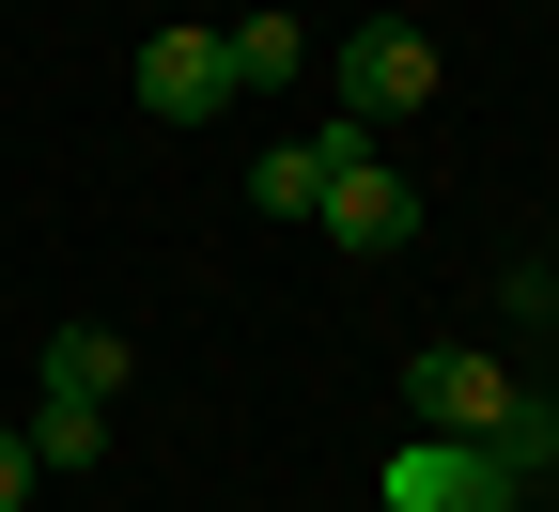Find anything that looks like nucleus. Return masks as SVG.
I'll return each instance as SVG.
<instances>
[{
  "instance_id": "obj_3",
  "label": "nucleus",
  "mask_w": 559,
  "mask_h": 512,
  "mask_svg": "<svg viewBox=\"0 0 559 512\" xmlns=\"http://www.w3.org/2000/svg\"><path fill=\"white\" fill-rule=\"evenodd\" d=\"M513 451H481V434H404L389 451V512H513Z\"/></svg>"
},
{
  "instance_id": "obj_5",
  "label": "nucleus",
  "mask_w": 559,
  "mask_h": 512,
  "mask_svg": "<svg viewBox=\"0 0 559 512\" xmlns=\"http://www.w3.org/2000/svg\"><path fill=\"white\" fill-rule=\"evenodd\" d=\"M140 109H156V124H218V109H234L218 32H156V47H140Z\"/></svg>"
},
{
  "instance_id": "obj_7",
  "label": "nucleus",
  "mask_w": 559,
  "mask_h": 512,
  "mask_svg": "<svg viewBox=\"0 0 559 512\" xmlns=\"http://www.w3.org/2000/svg\"><path fill=\"white\" fill-rule=\"evenodd\" d=\"M249 202L264 217H311L326 202V140H264V156H249Z\"/></svg>"
},
{
  "instance_id": "obj_11",
  "label": "nucleus",
  "mask_w": 559,
  "mask_h": 512,
  "mask_svg": "<svg viewBox=\"0 0 559 512\" xmlns=\"http://www.w3.org/2000/svg\"><path fill=\"white\" fill-rule=\"evenodd\" d=\"M528 419H544V451H559V389H528Z\"/></svg>"
},
{
  "instance_id": "obj_1",
  "label": "nucleus",
  "mask_w": 559,
  "mask_h": 512,
  "mask_svg": "<svg viewBox=\"0 0 559 512\" xmlns=\"http://www.w3.org/2000/svg\"><path fill=\"white\" fill-rule=\"evenodd\" d=\"M311 234H326V249H358V264H389V249L419 234V187L373 156L358 124H326V202H311Z\"/></svg>"
},
{
  "instance_id": "obj_6",
  "label": "nucleus",
  "mask_w": 559,
  "mask_h": 512,
  "mask_svg": "<svg viewBox=\"0 0 559 512\" xmlns=\"http://www.w3.org/2000/svg\"><path fill=\"white\" fill-rule=\"evenodd\" d=\"M218 62H234V94H280V79H311V32H296V16H234Z\"/></svg>"
},
{
  "instance_id": "obj_9",
  "label": "nucleus",
  "mask_w": 559,
  "mask_h": 512,
  "mask_svg": "<svg viewBox=\"0 0 559 512\" xmlns=\"http://www.w3.org/2000/svg\"><path fill=\"white\" fill-rule=\"evenodd\" d=\"M16 434H32V466H94V451H109V404H62V389H47Z\"/></svg>"
},
{
  "instance_id": "obj_8",
  "label": "nucleus",
  "mask_w": 559,
  "mask_h": 512,
  "mask_svg": "<svg viewBox=\"0 0 559 512\" xmlns=\"http://www.w3.org/2000/svg\"><path fill=\"white\" fill-rule=\"evenodd\" d=\"M47 389H62V404H109V389H124V342H109V326H62V342H47Z\"/></svg>"
},
{
  "instance_id": "obj_10",
  "label": "nucleus",
  "mask_w": 559,
  "mask_h": 512,
  "mask_svg": "<svg viewBox=\"0 0 559 512\" xmlns=\"http://www.w3.org/2000/svg\"><path fill=\"white\" fill-rule=\"evenodd\" d=\"M32 481H47V466H32V434L0 419V512H32Z\"/></svg>"
},
{
  "instance_id": "obj_2",
  "label": "nucleus",
  "mask_w": 559,
  "mask_h": 512,
  "mask_svg": "<svg viewBox=\"0 0 559 512\" xmlns=\"http://www.w3.org/2000/svg\"><path fill=\"white\" fill-rule=\"evenodd\" d=\"M436 109V32H404V16H373V32H342V124H419Z\"/></svg>"
},
{
  "instance_id": "obj_4",
  "label": "nucleus",
  "mask_w": 559,
  "mask_h": 512,
  "mask_svg": "<svg viewBox=\"0 0 559 512\" xmlns=\"http://www.w3.org/2000/svg\"><path fill=\"white\" fill-rule=\"evenodd\" d=\"M404 389H419V434H481V451H498V434L528 419V389L498 373V357H466V342H436V357H404Z\"/></svg>"
}]
</instances>
